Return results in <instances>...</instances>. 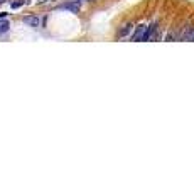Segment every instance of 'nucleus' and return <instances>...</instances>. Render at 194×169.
Masks as SVG:
<instances>
[{"instance_id": "1", "label": "nucleus", "mask_w": 194, "mask_h": 169, "mask_svg": "<svg viewBox=\"0 0 194 169\" xmlns=\"http://www.w3.org/2000/svg\"><path fill=\"white\" fill-rule=\"evenodd\" d=\"M57 9H59V10H68V12L76 14L78 10L81 9V3H80V0H69V2H66V3H61Z\"/></svg>"}, {"instance_id": "2", "label": "nucleus", "mask_w": 194, "mask_h": 169, "mask_svg": "<svg viewBox=\"0 0 194 169\" xmlns=\"http://www.w3.org/2000/svg\"><path fill=\"white\" fill-rule=\"evenodd\" d=\"M24 24H27L31 27H39L41 26V19L37 15H29V17H24Z\"/></svg>"}, {"instance_id": "3", "label": "nucleus", "mask_w": 194, "mask_h": 169, "mask_svg": "<svg viewBox=\"0 0 194 169\" xmlns=\"http://www.w3.org/2000/svg\"><path fill=\"white\" fill-rule=\"evenodd\" d=\"M132 29H134V24H132V22L125 24V26L122 27V31L118 32V36H120V37H125V36H127L128 32H132Z\"/></svg>"}, {"instance_id": "4", "label": "nucleus", "mask_w": 194, "mask_h": 169, "mask_svg": "<svg viewBox=\"0 0 194 169\" xmlns=\"http://www.w3.org/2000/svg\"><path fill=\"white\" fill-rule=\"evenodd\" d=\"M9 27H10V24L7 22V20H2V22H0V34L7 32V31H9Z\"/></svg>"}, {"instance_id": "5", "label": "nucleus", "mask_w": 194, "mask_h": 169, "mask_svg": "<svg viewBox=\"0 0 194 169\" xmlns=\"http://www.w3.org/2000/svg\"><path fill=\"white\" fill-rule=\"evenodd\" d=\"M24 5V0H15V2H12V9H19V7Z\"/></svg>"}, {"instance_id": "6", "label": "nucleus", "mask_w": 194, "mask_h": 169, "mask_svg": "<svg viewBox=\"0 0 194 169\" xmlns=\"http://www.w3.org/2000/svg\"><path fill=\"white\" fill-rule=\"evenodd\" d=\"M7 2V0H0V3H5Z\"/></svg>"}, {"instance_id": "7", "label": "nucleus", "mask_w": 194, "mask_h": 169, "mask_svg": "<svg viewBox=\"0 0 194 169\" xmlns=\"http://www.w3.org/2000/svg\"><path fill=\"white\" fill-rule=\"evenodd\" d=\"M80 2H81V0H80Z\"/></svg>"}]
</instances>
